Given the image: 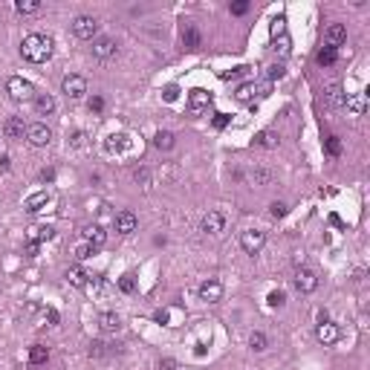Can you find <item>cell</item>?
I'll list each match as a JSON object with an SVG mask.
<instances>
[{
	"instance_id": "cell-21",
	"label": "cell",
	"mask_w": 370,
	"mask_h": 370,
	"mask_svg": "<svg viewBox=\"0 0 370 370\" xmlns=\"http://www.w3.org/2000/svg\"><path fill=\"white\" fill-rule=\"evenodd\" d=\"M46 206H49V194H46V191H38V194H32L23 203V211H26V214H38V211L46 208Z\"/></svg>"
},
{
	"instance_id": "cell-1",
	"label": "cell",
	"mask_w": 370,
	"mask_h": 370,
	"mask_svg": "<svg viewBox=\"0 0 370 370\" xmlns=\"http://www.w3.org/2000/svg\"><path fill=\"white\" fill-rule=\"evenodd\" d=\"M55 52V41L49 35H26L21 44V55L29 64H46Z\"/></svg>"
},
{
	"instance_id": "cell-51",
	"label": "cell",
	"mask_w": 370,
	"mask_h": 370,
	"mask_svg": "<svg viewBox=\"0 0 370 370\" xmlns=\"http://www.w3.org/2000/svg\"><path fill=\"white\" fill-rule=\"evenodd\" d=\"M46 321H49V327H58V321H61V315H58L55 310H46Z\"/></svg>"
},
{
	"instance_id": "cell-39",
	"label": "cell",
	"mask_w": 370,
	"mask_h": 370,
	"mask_svg": "<svg viewBox=\"0 0 370 370\" xmlns=\"http://www.w3.org/2000/svg\"><path fill=\"white\" fill-rule=\"evenodd\" d=\"M119 289L130 295V292L136 289V281H133V275H122V278H119Z\"/></svg>"
},
{
	"instance_id": "cell-52",
	"label": "cell",
	"mask_w": 370,
	"mask_h": 370,
	"mask_svg": "<svg viewBox=\"0 0 370 370\" xmlns=\"http://www.w3.org/2000/svg\"><path fill=\"white\" fill-rule=\"evenodd\" d=\"M52 179H55V171H52V168H44V171H41V182H52Z\"/></svg>"
},
{
	"instance_id": "cell-33",
	"label": "cell",
	"mask_w": 370,
	"mask_h": 370,
	"mask_svg": "<svg viewBox=\"0 0 370 370\" xmlns=\"http://www.w3.org/2000/svg\"><path fill=\"white\" fill-rule=\"evenodd\" d=\"M15 9L21 12V15H35V12L41 9V3H38V0H18Z\"/></svg>"
},
{
	"instance_id": "cell-40",
	"label": "cell",
	"mask_w": 370,
	"mask_h": 370,
	"mask_svg": "<svg viewBox=\"0 0 370 370\" xmlns=\"http://www.w3.org/2000/svg\"><path fill=\"white\" fill-rule=\"evenodd\" d=\"M102 356H107V344H104V341H92L90 344V358H102Z\"/></svg>"
},
{
	"instance_id": "cell-34",
	"label": "cell",
	"mask_w": 370,
	"mask_h": 370,
	"mask_svg": "<svg viewBox=\"0 0 370 370\" xmlns=\"http://www.w3.org/2000/svg\"><path fill=\"white\" fill-rule=\"evenodd\" d=\"M249 347H252L254 353H263L266 350V335L263 333H252L249 335Z\"/></svg>"
},
{
	"instance_id": "cell-7",
	"label": "cell",
	"mask_w": 370,
	"mask_h": 370,
	"mask_svg": "<svg viewBox=\"0 0 370 370\" xmlns=\"http://www.w3.org/2000/svg\"><path fill=\"white\" fill-rule=\"evenodd\" d=\"M26 139H29V145H35V148H44V145L52 142V130L44 122H35V125H26Z\"/></svg>"
},
{
	"instance_id": "cell-45",
	"label": "cell",
	"mask_w": 370,
	"mask_h": 370,
	"mask_svg": "<svg viewBox=\"0 0 370 370\" xmlns=\"http://www.w3.org/2000/svg\"><path fill=\"white\" fill-rule=\"evenodd\" d=\"M90 254H96V252H92V249L87 246V243H81V246H75V257H78V260H87Z\"/></svg>"
},
{
	"instance_id": "cell-49",
	"label": "cell",
	"mask_w": 370,
	"mask_h": 370,
	"mask_svg": "<svg viewBox=\"0 0 370 370\" xmlns=\"http://www.w3.org/2000/svg\"><path fill=\"white\" fill-rule=\"evenodd\" d=\"M269 92H272V84H269V81H263L260 87H254V96H260V99H266Z\"/></svg>"
},
{
	"instance_id": "cell-20",
	"label": "cell",
	"mask_w": 370,
	"mask_h": 370,
	"mask_svg": "<svg viewBox=\"0 0 370 370\" xmlns=\"http://www.w3.org/2000/svg\"><path fill=\"white\" fill-rule=\"evenodd\" d=\"M35 113L38 116H49L52 110H55V99L49 96V92H35Z\"/></svg>"
},
{
	"instance_id": "cell-36",
	"label": "cell",
	"mask_w": 370,
	"mask_h": 370,
	"mask_svg": "<svg viewBox=\"0 0 370 370\" xmlns=\"http://www.w3.org/2000/svg\"><path fill=\"white\" fill-rule=\"evenodd\" d=\"M133 182L142 185V188H150V171L148 168H136L133 171Z\"/></svg>"
},
{
	"instance_id": "cell-37",
	"label": "cell",
	"mask_w": 370,
	"mask_h": 370,
	"mask_svg": "<svg viewBox=\"0 0 370 370\" xmlns=\"http://www.w3.org/2000/svg\"><path fill=\"white\" fill-rule=\"evenodd\" d=\"M266 304L278 310V307H284V304H287V295H284L281 289H272V292H269V298H266Z\"/></svg>"
},
{
	"instance_id": "cell-18",
	"label": "cell",
	"mask_w": 370,
	"mask_h": 370,
	"mask_svg": "<svg viewBox=\"0 0 370 370\" xmlns=\"http://www.w3.org/2000/svg\"><path fill=\"white\" fill-rule=\"evenodd\" d=\"M182 44H185V49H191V52H197V49L203 46V35H200V29H197L194 23H185L182 26Z\"/></svg>"
},
{
	"instance_id": "cell-55",
	"label": "cell",
	"mask_w": 370,
	"mask_h": 370,
	"mask_svg": "<svg viewBox=\"0 0 370 370\" xmlns=\"http://www.w3.org/2000/svg\"><path fill=\"white\" fill-rule=\"evenodd\" d=\"M324 321H330V312H327V310L318 312V324H324Z\"/></svg>"
},
{
	"instance_id": "cell-13",
	"label": "cell",
	"mask_w": 370,
	"mask_h": 370,
	"mask_svg": "<svg viewBox=\"0 0 370 370\" xmlns=\"http://www.w3.org/2000/svg\"><path fill=\"white\" fill-rule=\"evenodd\" d=\"M104 240H107V231H104L99 223H92V226H84V243L90 246L92 252H96V249H102Z\"/></svg>"
},
{
	"instance_id": "cell-38",
	"label": "cell",
	"mask_w": 370,
	"mask_h": 370,
	"mask_svg": "<svg viewBox=\"0 0 370 370\" xmlns=\"http://www.w3.org/2000/svg\"><path fill=\"white\" fill-rule=\"evenodd\" d=\"M254 185H269L272 182V171H266V168H257V171L252 173Z\"/></svg>"
},
{
	"instance_id": "cell-10",
	"label": "cell",
	"mask_w": 370,
	"mask_h": 370,
	"mask_svg": "<svg viewBox=\"0 0 370 370\" xmlns=\"http://www.w3.org/2000/svg\"><path fill=\"white\" fill-rule=\"evenodd\" d=\"M208 104H211V92H206V90H191L188 92V110L194 116H200V113H206L208 110Z\"/></svg>"
},
{
	"instance_id": "cell-32",
	"label": "cell",
	"mask_w": 370,
	"mask_h": 370,
	"mask_svg": "<svg viewBox=\"0 0 370 370\" xmlns=\"http://www.w3.org/2000/svg\"><path fill=\"white\" fill-rule=\"evenodd\" d=\"M324 153H327V156H341V139L338 136H327L324 139Z\"/></svg>"
},
{
	"instance_id": "cell-31",
	"label": "cell",
	"mask_w": 370,
	"mask_h": 370,
	"mask_svg": "<svg viewBox=\"0 0 370 370\" xmlns=\"http://www.w3.org/2000/svg\"><path fill=\"white\" fill-rule=\"evenodd\" d=\"M254 87H257V84H254V81H246V84H240V87H237V92H234V99H237V102H252L254 99Z\"/></svg>"
},
{
	"instance_id": "cell-44",
	"label": "cell",
	"mask_w": 370,
	"mask_h": 370,
	"mask_svg": "<svg viewBox=\"0 0 370 370\" xmlns=\"http://www.w3.org/2000/svg\"><path fill=\"white\" fill-rule=\"evenodd\" d=\"M87 107H90V113H102V110H104V99H102V96H92L90 102H87Z\"/></svg>"
},
{
	"instance_id": "cell-43",
	"label": "cell",
	"mask_w": 370,
	"mask_h": 370,
	"mask_svg": "<svg viewBox=\"0 0 370 370\" xmlns=\"http://www.w3.org/2000/svg\"><path fill=\"white\" fill-rule=\"evenodd\" d=\"M229 12H231V15H246V12H249V0H237V3H231Z\"/></svg>"
},
{
	"instance_id": "cell-14",
	"label": "cell",
	"mask_w": 370,
	"mask_h": 370,
	"mask_svg": "<svg viewBox=\"0 0 370 370\" xmlns=\"http://www.w3.org/2000/svg\"><path fill=\"white\" fill-rule=\"evenodd\" d=\"M92 55L99 58V61H107V58H113V55H116V41H113V38H107V35L96 38V41H92Z\"/></svg>"
},
{
	"instance_id": "cell-26",
	"label": "cell",
	"mask_w": 370,
	"mask_h": 370,
	"mask_svg": "<svg viewBox=\"0 0 370 370\" xmlns=\"http://www.w3.org/2000/svg\"><path fill=\"white\" fill-rule=\"evenodd\" d=\"M324 96H327V104H330V107H344V99H347V96L341 92V84H330Z\"/></svg>"
},
{
	"instance_id": "cell-24",
	"label": "cell",
	"mask_w": 370,
	"mask_h": 370,
	"mask_svg": "<svg viewBox=\"0 0 370 370\" xmlns=\"http://www.w3.org/2000/svg\"><path fill=\"white\" fill-rule=\"evenodd\" d=\"M278 142H281V136H278L275 130H260V133L254 136V145H257V148H266V150L278 148Z\"/></svg>"
},
{
	"instance_id": "cell-25",
	"label": "cell",
	"mask_w": 370,
	"mask_h": 370,
	"mask_svg": "<svg viewBox=\"0 0 370 370\" xmlns=\"http://www.w3.org/2000/svg\"><path fill=\"white\" fill-rule=\"evenodd\" d=\"M176 145V136H173L171 130H159L156 136H153V148L156 150H171Z\"/></svg>"
},
{
	"instance_id": "cell-19",
	"label": "cell",
	"mask_w": 370,
	"mask_h": 370,
	"mask_svg": "<svg viewBox=\"0 0 370 370\" xmlns=\"http://www.w3.org/2000/svg\"><path fill=\"white\" fill-rule=\"evenodd\" d=\"M52 226H32V229H26V243H35V246H41V243L52 240Z\"/></svg>"
},
{
	"instance_id": "cell-53",
	"label": "cell",
	"mask_w": 370,
	"mask_h": 370,
	"mask_svg": "<svg viewBox=\"0 0 370 370\" xmlns=\"http://www.w3.org/2000/svg\"><path fill=\"white\" fill-rule=\"evenodd\" d=\"M176 367V361H173V358H162L159 361V370H173Z\"/></svg>"
},
{
	"instance_id": "cell-2",
	"label": "cell",
	"mask_w": 370,
	"mask_h": 370,
	"mask_svg": "<svg viewBox=\"0 0 370 370\" xmlns=\"http://www.w3.org/2000/svg\"><path fill=\"white\" fill-rule=\"evenodd\" d=\"M6 92H9V99L12 102H29V99H35V87H32V81H26L21 78V75H12L9 81H6Z\"/></svg>"
},
{
	"instance_id": "cell-12",
	"label": "cell",
	"mask_w": 370,
	"mask_h": 370,
	"mask_svg": "<svg viewBox=\"0 0 370 370\" xmlns=\"http://www.w3.org/2000/svg\"><path fill=\"white\" fill-rule=\"evenodd\" d=\"M3 136L9 139V142H21L26 136V125H23L21 116H12V119L3 122Z\"/></svg>"
},
{
	"instance_id": "cell-15",
	"label": "cell",
	"mask_w": 370,
	"mask_h": 370,
	"mask_svg": "<svg viewBox=\"0 0 370 370\" xmlns=\"http://www.w3.org/2000/svg\"><path fill=\"white\" fill-rule=\"evenodd\" d=\"M200 229L206 231V234H220V231L226 229V217H223V211H208L206 217H203V226Z\"/></svg>"
},
{
	"instance_id": "cell-9",
	"label": "cell",
	"mask_w": 370,
	"mask_h": 370,
	"mask_svg": "<svg viewBox=\"0 0 370 370\" xmlns=\"http://www.w3.org/2000/svg\"><path fill=\"white\" fill-rule=\"evenodd\" d=\"M344 41H347V26H344V23H330V26L324 29V46L338 49Z\"/></svg>"
},
{
	"instance_id": "cell-3",
	"label": "cell",
	"mask_w": 370,
	"mask_h": 370,
	"mask_svg": "<svg viewBox=\"0 0 370 370\" xmlns=\"http://www.w3.org/2000/svg\"><path fill=\"white\" fill-rule=\"evenodd\" d=\"M292 287L298 289L301 295H310V292L318 289V275L312 269H307V266H298L295 275H292Z\"/></svg>"
},
{
	"instance_id": "cell-48",
	"label": "cell",
	"mask_w": 370,
	"mask_h": 370,
	"mask_svg": "<svg viewBox=\"0 0 370 370\" xmlns=\"http://www.w3.org/2000/svg\"><path fill=\"white\" fill-rule=\"evenodd\" d=\"M176 96H179V90H176V87H165V92H162V99H165V102H176Z\"/></svg>"
},
{
	"instance_id": "cell-27",
	"label": "cell",
	"mask_w": 370,
	"mask_h": 370,
	"mask_svg": "<svg viewBox=\"0 0 370 370\" xmlns=\"http://www.w3.org/2000/svg\"><path fill=\"white\" fill-rule=\"evenodd\" d=\"M46 358H49V347H44V344L29 347V364H46Z\"/></svg>"
},
{
	"instance_id": "cell-41",
	"label": "cell",
	"mask_w": 370,
	"mask_h": 370,
	"mask_svg": "<svg viewBox=\"0 0 370 370\" xmlns=\"http://www.w3.org/2000/svg\"><path fill=\"white\" fill-rule=\"evenodd\" d=\"M287 203H272V206H269V214H272V217L275 220H281V217H287Z\"/></svg>"
},
{
	"instance_id": "cell-5",
	"label": "cell",
	"mask_w": 370,
	"mask_h": 370,
	"mask_svg": "<svg viewBox=\"0 0 370 370\" xmlns=\"http://www.w3.org/2000/svg\"><path fill=\"white\" fill-rule=\"evenodd\" d=\"M61 92L67 96L69 102H78V99H84V92H87V81L81 78V75H64Z\"/></svg>"
},
{
	"instance_id": "cell-4",
	"label": "cell",
	"mask_w": 370,
	"mask_h": 370,
	"mask_svg": "<svg viewBox=\"0 0 370 370\" xmlns=\"http://www.w3.org/2000/svg\"><path fill=\"white\" fill-rule=\"evenodd\" d=\"M96 32H99V21L92 15H78L72 21V35L81 41H96Z\"/></svg>"
},
{
	"instance_id": "cell-11",
	"label": "cell",
	"mask_w": 370,
	"mask_h": 370,
	"mask_svg": "<svg viewBox=\"0 0 370 370\" xmlns=\"http://www.w3.org/2000/svg\"><path fill=\"white\" fill-rule=\"evenodd\" d=\"M113 223H116V231H119L122 237H127V234H133V231L139 229V220H136L133 211H119Z\"/></svg>"
},
{
	"instance_id": "cell-6",
	"label": "cell",
	"mask_w": 370,
	"mask_h": 370,
	"mask_svg": "<svg viewBox=\"0 0 370 370\" xmlns=\"http://www.w3.org/2000/svg\"><path fill=\"white\" fill-rule=\"evenodd\" d=\"M263 243H266V234L260 229H246L240 234V246H243V252L246 254H257L260 249H263Z\"/></svg>"
},
{
	"instance_id": "cell-47",
	"label": "cell",
	"mask_w": 370,
	"mask_h": 370,
	"mask_svg": "<svg viewBox=\"0 0 370 370\" xmlns=\"http://www.w3.org/2000/svg\"><path fill=\"white\" fill-rule=\"evenodd\" d=\"M153 321H156V324H168V321H171V312H168V310H156V312H153Z\"/></svg>"
},
{
	"instance_id": "cell-54",
	"label": "cell",
	"mask_w": 370,
	"mask_h": 370,
	"mask_svg": "<svg viewBox=\"0 0 370 370\" xmlns=\"http://www.w3.org/2000/svg\"><path fill=\"white\" fill-rule=\"evenodd\" d=\"M9 165H12V159H9V156H0V171L6 173V171H9Z\"/></svg>"
},
{
	"instance_id": "cell-28",
	"label": "cell",
	"mask_w": 370,
	"mask_h": 370,
	"mask_svg": "<svg viewBox=\"0 0 370 370\" xmlns=\"http://www.w3.org/2000/svg\"><path fill=\"white\" fill-rule=\"evenodd\" d=\"M335 58H338V49H333V46H324V49H318V55H315V61L321 64V67H333Z\"/></svg>"
},
{
	"instance_id": "cell-46",
	"label": "cell",
	"mask_w": 370,
	"mask_h": 370,
	"mask_svg": "<svg viewBox=\"0 0 370 370\" xmlns=\"http://www.w3.org/2000/svg\"><path fill=\"white\" fill-rule=\"evenodd\" d=\"M211 125L217 127V130H223V127L229 125V116H226V113H214V119H211Z\"/></svg>"
},
{
	"instance_id": "cell-8",
	"label": "cell",
	"mask_w": 370,
	"mask_h": 370,
	"mask_svg": "<svg viewBox=\"0 0 370 370\" xmlns=\"http://www.w3.org/2000/svg\"><path fill=\"white\" fill-rule=\"evenodd\" d=\"M200 298L203 301H208V304H217L220 298H223V284H220L217 278H208V281H203L200 284Z\"/></svg>"
},
{
	"instance_id": "cell-29",
	"label": "cell",
	"mask_w": 370,
	"mask_h": 370,
	"mask_svg": "<svg viewBox=\"0 0 370 370\" xmlns=\"http://www.w3.org/2000/svg\"><path fill=\"white\" fill-rule=\"evenodd\" d=\"M272 49H275L281 58H287L292 52V41H289V35H278L275 41H272Z\"/></svg>"
},
{
	"instance_id": "cell-17",
	"label": "cell",
	"mask_w": 370,
	"mask_h": 370,
	"mask_svg": "<svg viewBox=\"0 0 370 370\" xmlns=\"http://www.w3.org/2000/svg\"><path fill=\"white\" fill-rule=\"evenodd\" d=\"M344 110L350 116H361L367 110V92H353V96H347L344 99Z\"/></svg>"
},
{
	"instance_id": "cell-16",
	"label": "cell",
	"mask_w": 370,
	"mask_h": 370,
	"mask_svg": "<svg viewBox=\"0 0 370 370\" xmlns=\"http://www.w3.org/2000/svg\"><path fill=\"white\" fill-rule=\"evenodd\" d=\"M315 338H318V341H321L324 347L335 344V341H338V327H335L333 321H324V324H318V327H315Z\"/></svg>"
},
{
	"instance_id": "cell-35",
	"label": "cell",
	"mask_w": 370,
	"mask_h": 370,
	"mask_svg": "<svg viewBox=\"0 0 370 370\" xmlns=\"http://www.w3.org/2000/svg\"><path fill=\"white\" fill-rule=\"evenodd\" d=\"M284 75H287V67H284V64H272V67L266 69V81H269V84L278 81V78H284Z\"/></svg>"
},
{
	"instance_id": "cell-42",
	"label": "cell",
	"mask_w": 370,
	"mask_h": 370,
	"mask_svg": "<svg viewBox=\"0 0 370 370\" xmlns=\"http://www.w3.org/2000/svg\"><path fill=\"white\" fill-rule=\"evenodd\" d=\"M278 35H287V18H275L272 21V38H278Z\"/></svg>"
},
{
	"instance_id": "cell-23",
	"label": "cell",
	"mask_w": 370,
	"mask_h": 370,
	"mask_svg": "<svg viewBox=\"0 0 370 370\" xmlns=\"http://www.w3.org/2000/svg\"><path fill=\"white\" fill-rule=\"evenodd\" d=\"M67 281L72 284V287L84 289V287H87V281H90V272H84L81 266H69V269H67Z\"/></svg>"
},
{
	"instance_id": "cell-22",
	"label": "cell",
	"mask_w": 370,
	"mask_h": 370,
	"mask_svg": "<svg viewBox=\"0 0 370 370\" xmlns=\"http://www.w3.org/2000/svg\"><path fill=\"white\" fill-rule=\"evenodd\" d=\"M99 327H102V333H119L122 330V318L116 312H102L99 315Z\"/></svg>"
},
{
	"instance_id": "cell-50",
	"label": "cell",
	"mask_w": 370,
	"mask_h": 370,
	"mask_svg": "<svg viewBox=\"0 0 370 370\" xmlns=\"http://www.w3.org/2000/svg\"><path fill=\"white\" fill-rule=\"evenodd\" d=\"M84 142H87V133H84V130H78V133L72 136V148H84Z\"/></svg>"
},
{
	"instance_id": "cell-30",
	"label": "cell",
	"mask_w": 370,
	"mask_h": 370,
	"mask_svg": "<svg viewBox=\"0 0 370 370\" xmlns=\"http://www.w3.org/2000/svg\"><path fill=\"white\" fill-rule=\"evenodd\" d=\"M125 148H127V136H107V142H104L107 153H122Z\"/></svg>"
}]
</instances>
